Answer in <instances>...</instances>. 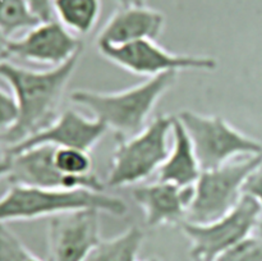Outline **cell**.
Masks as SVG:
<instances>
[{
  "label": "cell",
  "mask_w": 262,
  "mask_h": 261,
  "mask_svg": "<svg viewBox=\"0 0 262 261\" xmlns=\"http://www.w3.org/2000/svg\"><path fill=\"white\" fill-rule=\"evenodd\" d=\"M81 55L78 54L67 63L46 71H33L7 60L0 63V78L12 89L18 109L17 122L0 133V141L12 147L40 132L55 119Z\"/></svg>",
  "instance_id": "obj_1"
},
{
  "label": "cell",
  "mask_w": 262,
  "mask_h": 261,
  "mask_svg": "<svg viewBox=\"0 0 262 261\" xmlns=\"http://www.w3.org/2000/svg\"><path fill=\"white\" fill-rule=\"evenodd\" d=\"M177 72L150 77L142 83L115 92L77 90L72 101L89 109L95 118L120 137H132L147 125V119L161 96L177 81Z\"/></svg>",
  "instance_id": "obj_2"
},
{
  "label": "cell",
  "mask_w": 262,
  "mask_h": 261,
  "mask_svg": "<svg viewBox=\"0 0 262 261\" xmlns=\"http://www.w3.org/2000/svg\"><path fill=\"white\" fill-rule=\"evenodd\" d=\"M82 209H95L115 216H124L128 211L122 199L104 192L89 189L59 191L10 184L8 191L0 197V224L55 216Z\"/></svg>",
  "instance_id": "obj_3"
},
{
  "label": "cell",
  "mask_w": 262,
  "mask_h": 261,
  "mask_svg": "<svg viewBox=\"0 0 262 261\" xmlns=\"http://www.w3.org/2000/svg\"><path fill=\"white\" fill-rule=\"evenodd\" d=\"M173 119L174 117L160 115L132 137L117 136L118 145L105 186H130L158 171L169 154L168 140Z\"/></svg>",
  "instance_id": "obj_4"
},
{
  "label": "cell",
  "mask_w": 262,
  "mask_h": 261,
  "mask_svg": "<svg viewBox=\"0 0 262 261\" xmlns=\"http://www.w3.org/2000/svg\"><path fill=\"white\" fill-rule=\"evenodd\" d=\"M261 214L260 204L252 196L243 193L230 211L212 222H182V232L191 243V258L215 261L225 251L253 234L261 223Z\"/></svg>",
  "instance_id": "obj_5"
},
{
  "label": "cell",
  "mask_w": 262,
  "mask_h": 261,
  "mask_svg": "<svg viewBox=\"0 0 262 261\" xmlns=\"http://www.w3.org/2000/svg\"><path fill=\"white\" fill-rule=\"evenodd\" d=\"M178 119L191 137L202 170L224 165L237 156L262 155V143L219 115L183 110Z\"/></svg>",
  "instance_id": "obj_6"
},
{
  "label": "cell",
  "mask_w": 262,
  "mask_h": 261,
  "mask_svg": "<svg viewBox=\"0 0 262 261\" xmlns=\"http://www.w3.org/2000/svg\"><path fill=\"white\" fill-rule=\"evenodd\" d=\"M261 164L262 155H256L202 170L193 186L187 220L209 223L230 211L242 197L247 178Z\"/></svg>",
  "instance_id": "obj_7"
},
{
  "label": "cell",
  "mask_w": 262,
  "mask_h": 261,
  "mask_svg": "<svg viewBox=\"0 0 262 261\" xmlns=\"http://www.w3.org/2000/svg\"><path fill=\"white\" fill-rule=\"evenodd\" d=\"M97 49L107 60L137 76L156 77L179 71H215L217 67L216 59L211 56L170 53L150 38L118 46L97 45Z\"/></svg>",
  "instance_id": "obj_8"
},
{
  "label": "cell",
  "mask_w": 262,
  "mask_h": 261,
  "mask_svg": "<svg viewBox=\"0 0 262 261\" xmlns=\"http://www.w3.org/2000/svg\"><path fill=\"white\" fill-rule=\"evenodd\" d=\"M53 154L54 146L41 145L5 155L10 161L7 176L10 184L59 191L89 189L104 192L105 182L100 181L95 173L87 177H69L61 173L54 164Z\"/></svg>",
  "instance_id": "obj_9"
},
{
  "label": "cell",
  "mask_w": 262,
  "mask_h": 261,
  "mask_svg": "<svg viewBox=\"0 0 262 261\" xmlns=\"http://www.w3.org/2000/svg\"><path fill=\"white\" fill-rule=\"evenodd\" d=\"M100 212L95 209H82L51 216L48 261H84L102 240Z\"/></svg>",
  "instance_id": "obj_10"
},
{
  "label": "cell",
  "mask_w": 262,
  "mask_h": 261,
  "mask_svg": "<svg viewBox=\"0 0 262 261\" xmlns=\"http://www.w3.org/2000/svg\"><path fill=\"white\" fill-rule=\"evenodd\" d=\"M81 40L58 20H45L28 30L22 37L9 40V56L38 64L58 67L82 54Z\"/></svg>",
  "instance_id": "obj_11"
},
{
  "label": "cell",
  "mask_w": 262,
  "mask_h": 261,
  "mask_svg": "<svg viewBox=\"0 0 262 261\" xmlns=\"http://www.w3.org/2000/svg\"><path fill=\"white\" fill-rule=\"evenodd\" d=\"M106 130V125L97 118L84 117L76 110H66L40 132L8 147L5 155L41 145L91 151L101 141Z\"/></svg>",
  "instance_id": "obj_12"
},
{
  "label": "cell",
  "mask_w": 262,
  "mask_h": 261,
  "mask_svg": "<svg viewBox=\"0 0 262 261\" xmlns=\"http://www.w3.org/2000/svg\"><path fill=\"white\" fill-rule=\"evenodd\" d=\"M193 192V186L181 187L158 179L154 183L136 187L132 197L145 212L146 224L156 228L187 220Z\"/></svg>",
  "instance_id": "obj_13"
},
{
  "label": "cell",
  "mask_w": 262,
  "mask_h": 261,
  "mask_svg": "<svg viewBox=\"0 0 262 261\" xmlns=\"http://www.w3.org/2000/svg\"><path fill=\"white\" fill-rule=\"evenodd\" d=\"M165 26V17L146 5L120 7L99 32L96 45L118 46L133 41L156 40Z\"/></svg>",
  "instance_id": "obj_14"
},
{
  "label": "cell",
  "mask_w": 262,
  "mask_h": 261,
  "mask_svg": "<svg viewBox=\"0 0 262 261\" xmlns=\"http://www.w3.org/2000/svg\"><path fill=\"white\" fill-rule=\"evenodd\" d=\"M173 145L160 169L159 181L170 182L181 187L194 186L202 169L191 137L178 117L173 119Z\"/></svg>",
  "instance_id": "obj_15"
},
{
  "label": "cell",
  "mask_w": 262,
  "mask_h": 261,
  "mask_svg": "<svg viewBox=\"0 0 262 261\" xmlns=\"http://www.w3.org/2000/svg\"><path fill=\"white\" fill-rule=\"evenodd\" d=\"M53 12L69 32L86 36L99 22L101 0H53Z\"/></svg>",
  "instance_id": "obj_16"
},
{
  "label": "cell",
  "mask_w": 262,
  "mask_h": 261,
  "mask_svg": "<svg viewBox=\"0 0 262 261\" xmlns=\"http://www.w3.org/2000/svg\"><path fill=\"white\" fill-rule=\"evenodd\" d=\"M143 240L141 228L133 225L117 237L100 241L84 261H137Z\"/></svg>",
  "instance_id": "obj_17"
},
{
  "label": "cell",
  "mask_w": 262,
  "mask_h": 261,
  "mask_svg": "<svg viewBox=\"0 0 262 261\" xmlns=\"http://www.w3.org/2000/svg\"><path fill=\"white\" fill-rule=\"evenodd\" d=\"M40 22L26 0H0V32L7 37L31 30Z\"/></svg>",
  "instance_id": "obj_18"
},
{
  "label": "cell",
  "mask_w": 262,
  "mask_h": 261,
  "mask_svg": "<svg viewBox=\"0 0 262 261\" xmlns=\"http://www.w3.org/2000/svg\"><path fill=\"white\" fill-rule=\"evenodd\" d=\"M54 164L69 177H87L92 171V158L90 151L76 147H54Z\"/></svg>",
  "instance_id": "obj_19"
},
{
  "label": "cell",
  "mask_w": 262,
  "mask_h": 261,
  "mask_svg": "<svg viewBox=\"0 0 262 261\" xmlns=\"http://www.w3.org/2000/svg\"><path fill=\"white\" fill-rule=\"evenodd\" d=\"M0 261H42L5 224H0Z\"/></svg>",
  "instance_id": "obj_20"
},
{
  "label": "cell",
  "mask_w": 262,
  "mask_h": 261,
  "mask_svg": "<svg viewBox=\"0 0 262 261\" xmlns=\"http://www.w3.org/2000/svg\"><path fill=\"white\" fill-rule=\"evenodd\" d=\"M215 261H262V237L250 235L222 253Z\"/></svg>",
  "instance_id": "obj_21"
},
{
  "label": "cell",
  "mask_w": 262,
  "mask_h": 261,
  "mask_svg": "<svg viewBox=\"0 0 262 261\" xmlns=\"http://www.w3.org/2000/svg\"><path fill=\"white\" fill-rule=\"evenodd\" d=\"M18 118L17 102L12 94L0 89V133L14 125Z\"/></svg>",
  "instance_id": "obj_22"
},
{
  "label": "cell",
  "mask_w": 262,
  "mask_h": 261,
  "mask_svg": "<svg viewBox=\"0 0 262 261\" xmlns=\"http://www.w3.org/2000/svg\"><path fill=\"white\" fill-rule=\"evenodd\" d=\"M243 193L252 196L262 209V164L247 178L243 186Z\"/></svg>",
  "instance_id": "obj_23"
},
{
  "label": "cell",
  "mask_w": 262,
  "mask_h": 261,
  "mask_svg": "<svg viewBox=\"0 0 262 261\" xmlns=\"http://www.w3.org/2000/svg\"><path fill=\"white\" fill-rule=\"evenodd\" d=\"M32 12L40 18L41 22L50 20L53 15V0H26Z\"/></svg>",
  "instance_id": "obj_24"
},
{
  "label": "cell",
  "mask_w": 262,
  "mask_h": 261,
  "mask_svg": "<svg viewBox=\"0 0 262 261\" xmlns=\"http://www.w3.org/2000/svg\"><path fill=\"white\" fill-rule=\"evenodd\" d=\"M9 37L0 32V63L4 61L5 59L9 56V51H8V45H9Z\"/></svg>",
  "instance_id": "obj_25"
},
{
  "label": "cell",
  "mask_w": 262,
  "mask_h": 261,
  "mask_svg": "<svg viewBox=\"0 0 262 261\" xmlns=\"http://www.w3.org/2000/svg\"><path fill=\"white\" fill-rule=\"evenodd\" d=\"M9 168H10L9 158H8V156H4V158L0 159V178L8 176V173H9Z\"/></svg>",
  "instance_id": "obj_26"
},
{
  "label": "cell",
  "mask_w": 262,
  "mask_h": 261,
  "mask_svg": "<svg viewBox=\"0 0 262 261\" xmlns=\"http://www.w3.org/2000/svg\"><path fill=\"white\" fill-rule=\"evenodd\" d=\"M120 7H130V5H145L146 0H117Z\"/></svg>",
  "instance_id": "obj_27"
},
{
  "label": "cell",
  "mask_w": 262,
  "mask_h": 261,
  "mask_svg": "<svg viewBox=\"0 0 262 261\" xmlns=\"http://www.w3.org/2000/svg\"><path fill=\"white\" fill-rule=\"evenodd\" d=\"M143 261H161L160 258H158V257H148V258H146V260H143Z\"/></svg>",
  "instance_id": "obj_28"
},
{
  "label": "cell",
  "mask_w": 262,
  "mask_h": 261,
  "mask_svg": "<svg viewBox=\"0 0 262 261\" xmlns=\"http://www.w3.org/2000/svg\"><path fill=\"white\" fill-rule=\"evenodd\" d=\"M258 229H260V234L258 235H261L262 237V223H260V225H258Z\"/></svg>",
  "instance_id": "obj_29"
},
{
  "label": "cell",
  "mask_w": 262,
  "mask_h": 261,
  "mask_svg": "<svg viewBox=\"0 0 262 261\" xmlns=\"http://www.w3.org/2000/svg\"><path fill=\"white\" fill-rule=\"evenodd\" d=\"M0 159H2V148H0Z\"/></svg>",
  "instance_id": "obj_30"
}]
</instances>
